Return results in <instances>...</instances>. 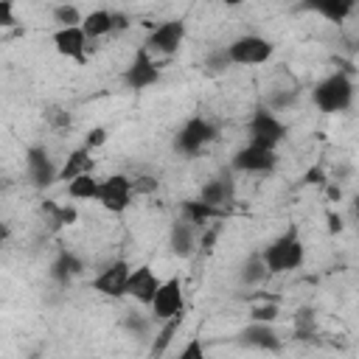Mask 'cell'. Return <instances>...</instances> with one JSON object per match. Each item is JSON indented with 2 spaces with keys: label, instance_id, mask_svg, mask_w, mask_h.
<instances>
[{
  "label": "cell",
  "instance_id": "obj_1",
  "mask_svg": "<svg viewBox=\"0 0 359 359\" xmlns=\"http://www.w3.org/2000/svg\"><path fill=\"white\" fill-rule=\"evenodd\" d=\"M258 252H261V258H264L269 275L294 272V269H300L303 261H306V247H303L300 233H297L294 227H289V230H283L280 236H275V238H272L266 247H261Z\"/></svg>",
  "mask_w": 359,
  "mask_h": 359
},
{
  "label": "cell",
  "instance_id": "obj_2",
  "mask_svg": "<svg viewBox=\"0 0 359 359\" xmlns=\"http://www.w3.org/2000/svg\"><path fill=\"white\" fill-rule=\"evenodd\" d=\"M311 101L320 112L325 115H337V112H345L351 104H353V81L345 70H337V73H328L325 79H320L311 90Z\"/></svg>",
  "mask_w": 359,
  "mask_h": 359
},
{
  "label": "cell",
  "instance_id": "obj_3",
  "mask_svg": "<svg viewBox=\"0 0 359 359\" xmlns=\"http://www.w3.org/2000/svg\"><path fill=\"white\" fill-rule=\"evenodd\" d=\"M219 135V126L213 121H208L205 115H194L188 118L177 135H174V151L182 157H196L208 143H213Z\"/></svg>",
  "mask_w": 359,
  "mask_h": 359
},
{
  "label": "cell",
  "instance_id": "obj_4",
  "mask_svg": "<svg viewBox=\"0 0 359 359\" xmlns=\"http://www.w3.org/2000/svg\"><path fill=\"white\" fill-rule=\"evenodd\" d=\"M247 137H250L247 143L275 151V149L283 143V137H286V123H283L272 109L258 107V109L250 115V121H247Z\"/></svg>",
  "mask_w": 359,
  "mask_h": 359
},
{
  "label": "cell",
  "instance_id": "obj_5",
  "mask_svg": "<svg viewBox=\"0 0 359 359\" xmlns=\"http://www.w3.org/2000/svg\"><path fill=\"white\" fill-rule=\"evenodd\" d=\"M227 53H230V62L233 65H241V67H250V65H264L272 59L275 53V45L261 36V34H241L236 36L230 45H227Z\"/></svg>",
  "mask_w": 359,
  "mask_h": 359
},
{
  "label": "cell",
  "instance_id": "obj_6",
  "mask_svg": "<svg viewBox=\"0 0 359 359\" xmlns=\"http://www.w3.org/2000/svg\"><path fill=\"white\" fill-rule=\"evenodd\" d=\"M182 42H185V22L182 20H165V22H157L149 31L143 48L151 56H165L168 59L182 48Z\"/></svg>",
  "mask_w": 359,
  "mask_h": 359
},
{
  "label": "cell",
  "instance_id": "obj_7",
  "mask_svg": "<svg viewBox=\"0 0 359 359\" xmlns=\"http://www.w3.org/2000/svg\"><path fill=\"white\" fill-rule=\"evenodd\" d=\"M151 317L157 323H168V320H180L185 317V292H182V280L174 275L168 280H163V286L157 289L154 303L149 306Z\"/></svg>",
  "mask_w": 359,
  "mask_h": 359
},
{
  "label": "cell",
  "instance_id": "obj_8",
  "mask_svg": "<svg viewBox=\"0 0 359 359\" xmlns=\"http://www.w3.org/2000/svg\"><path fill=\"white\" fill-rule=\"evenodd\" d=\"M135 199V188H132V180L126 174H109L101 180L98 185V205L109 213H123Z\"/></svg>",
  "mask_w": 359,
  "mask_h": 359
},
{
  "label": "cell",
  "instance_id": "obj_9",
  "mask_svg": "<svg viewBox=\"0 0 359 359\" xmlns=\"http://www.w3.org/2000/svg\"><path fill=\"white\" fill-rule=\"evenodd\" d=\"M129 275H132V264H129L126 258H115V261H109V264L90 280V286H93V292L118 300V297H126Z\"/></svg>",
  "mask_w": 359,
  "mask_h": 359
},
{
  "label": "cell",
  "instance_id": "obj_10",
  "mask_svg": "<svg viewBox=\"0 0 359 359\" xmlns=\"http://www.w3.org/2000/svg\"><path fill=\"white\" fill-rule=\"evenodd\" d=\"M25 177L36 191H45L53 182H59V168H56V163H53V157L45 146H28V151H25Z\"/></svg>",
  "mask_w": 359,
  "mask_h": 359
},
{
  "label": "cell",
  "instance_id": "obj_11",
  "mask_svg": "<svg viewBox=\"0 0 359 359\" xmlns=\"http://www.w3.org/2000/svg\"><path fill=\"white\" fill-rule=\"evenodd\" d=\"M123 84L129 87V90H146V87H154L157 81H160V65H157V59L140 45L137 50H135V56H132V62L126 65V70H123Z\"/></svg>",
  "mask_w": 359,
  "mask_h": 359
},
{
  "label": "cell",
  "instance_id": "obj_12",
  "mask_svg": "<svg viewBox=\"0 0 359 359\" xmlns=\"http://www.w3.org/2000/svg\"><path fill=\"white\" fill-rule=\"evenodd\" d=\"M275 165H278V151L261 149V146H252V143L241 146L233 154V160H230V168L233 171H241V174H266Z\"/></svg>",
  "mask_w": 359,
  "mask_h": 359
},
{
  "label": "cell",
  "instance_id": "obj_13",
  "mask_svg": "<svg viewBox=\"0 0 359 359\" xmlns=\"http://www.w3.org/2000/svg\"><path fill=\"white\" fill-rule=\"evenodd\" d=\"M238 345L252 348V351H266V353H278L283 348V337L278 334L275 323H250L236 334Z\"/></svg>",
  "mask_w": 359,
  "mask_h": 359
},
{
  "label": "cell",
  "instance_id": "obj_14",
  "mask_svg": "<svg viewBox=\"0 0 359 359\" xmlns=\"http://www.w3.org/2000/svg\"><path fill=\"white\" fill-rule=\"evenodd\" d=\"M196 199H202L205 205L219 208V210L230 208V205L236 202V180H233V174H230V171H219L216 177H210V180L199 188V196H196Z\"/></svg>",
  "mask_w": 359,
  "mask_h": 359
},
{
  "label": "cell",
  "instance_id": "obj_15",
  "mask_svg": "<svg viewBox=\"0 0 359 359\" xmlns=\"http://www.w3.org/2000/svg\"><path fill=\"white\" fill-rule=\"evenodd\" d=\"M90 39H87V34H84V28L81 25H76V28H56L53 31V48H56V53L59 56H65V59H70V62H76V65H84L87 62V45Z\"/></svg>",
  "mask_w": 359,
  "mask_h": 359
},
{
  "label": "cell",
  "instance_id": "obj_16",
  "mask_svg": "<svg viewBox=\"0 0 359 359\" xmlns=\"http://www.w3.org/2000/svg\"><path fill=\"white\" fill-rule=\"evenodd\" d=\"M163 286V280L154 275L151 264H140L132 269L129 275V286H126V297L137 300L140 306H151L154 297H157V289Z\"/></svg>",
  "mask_w": 359,
  "mask_h": 359
},
{
  "label": "cell",
  "instance_id": "obj_17",
  "mask_svg": "<svg viewBox=\"0 0 359 359\" xmlns=\"http://www.w3.org/2000/svg\"><path fill=\"white\" fill-rule=\"evenodd\" d=\"M84 272V261L73 252V250H59L56 252V258L50 261V266H48V275H50V280L56 283V286H70L79 275Z\"/></svg>",
  "mask_w": 359,
  "mask_h": 359
},
{
  "label": "cell",
  "instance_id": "obj_18",
  "mask_svg": "<svg viewBox=\"0 0 359 359\" xmlns=\"http://www.w3.org/2000/svg\"><path fill=\"white\" fill-rule=\"evenodd\" d=\"M196 230L199 227H194L188 219H174L171 222V230H168V247H171V255H177V258H191L194 252H196Z\"/></svg>",
  "mask_w": 359,
  "mask_h": 359
},
{
  "label": "cell",
  "instance_id": "obj_19",
  "mask_svg": "<svg viewBox=\"0 0 359 359\" xmlns=\"http://www.w3.org/2000/svg\"><path fill=\"white\" fill-rule=\"evenodd\" d=\"M93 168H95V160H93V151L87 149V146H79V149H73L67 157H65V163H62V168H59V182H73V180H79V177H84V174H93Z\"/></svg>",
  "mask_w": 359,
  "mask_h": 359
},
{
  "label": "cell",
  "instance_id": "obj_20",
  "mask_svg": "<svg viewBox=\"0 0 359 359\" xmlns=\"http://www.w3.org/2000/svg\"><path fill=\"white\" fill-rule=\"evenodd\" d=\"M292 339H297V342H314L317 339V311H314V306H300L292 314Z\"/></svg>",
  "mask_w": 359,
  "mask_h": 359
},
{
  "label": "cell",
  "instance_id": "obj_21",
  "mask_svg": "<svg viewBox=\"0 0 359 359\" xmlns=\"http://www.w3.org/2000/svg\"><path fill=\"white\" fill-rule=\"evenodd\" d=\"M306 8L325 17L328 22H345L353 14L356 6L351 0H314V3H306Z\"/></svg>",
  "mask_w": 359,
  "mask_h": 359
},
{
  "label": "cell",
  "instance_id": "obj_22",
  "mask_svg": "<svg viewBox=\"0 0 359 359\" xmlns=\"http://www.w3.org/2000/svg\"><path fill=\"white\" fill-rule=\"evenodd\" d=\"M39 210H42L48 227H53V230L70 227V224H76V219H79V210H76L73 205H59V202H53V199H45Z\"/></svg>",
  "mask_w": 359,
  "mask_h": 359
},
{
  "label": "cell",
  "instance_id": "obj_23",
  "mask_svg": "<svg viewBox=\"0 0 359 359\" xmlns=\"http://www.w3.org/2000/svg\"><path fill=\"white\" fill-rule=\"evenodd\" d=\"M219 216H224V210L210 208V205H205L202 199H185V202H182V219H188L194 227H202V230H205V224H208L210 219H219Z\"/></svg>",
  "mask_w": 359,
  "mask_h": 359
},
{
  "label": "cell",
  "instance_id": "obj_24",
  "mask_svg": "<svg viewBox=\"0 0 359 359\" xmlns=\"http://www.w3.org/2000/svg\"><path fill=\"white\" fill-rule=\"evenodd\" d=\"M87 39H101V36H109L112 34V11L109 8H95L90 14H84V22H81Z\"/></svg>",
  "mask_w": 359,
  "mask_h": 359
},
{
  "label": "cell",
  "instance_id": "obj_25",
  "mask_svg": "<svg viewBox=\"0 0 359 359\" xmlns=\"http://www.w3.org/2000/svg\"><path fill=\"white\" fill-rule=\"evenodd\" d=\"M266 278H269V269H266L261 252L247 255V261L238 266V283H241V286H258V283H264Z\"/></svg>",
  "mask_w": 359,
  "mask_h": 359
},
{
  "label": "cell",
  "instance_id": "obj_26",
  "mask_svg": "<svg viewBox=\"0 0 359 359\" xmlns=\"http://www.w3.org/2000/svg\"><path fill=\"white\" fill-rule=\"evenodd\" d=\"M180 325H182V317L180 320H168V323H163V328L151 337V345H149V359H160L168 348H171V342H174V337H177V331H180Z\"/></svg>",
  "mask_w": 359,
  "mask_h": 359
},
{
  "label": "cell",
  "instance_id": "obj_27",
  "mask_svg": "<svg viewBox=\"0 0 359 359\" xmlns=\"http://www.w3.org/2000/svg\"><path fill=\"white\" fill-rule=\"evenodd\" d=\"M151 325H154V317H146L140 311H126L123 320H121V328L135 339H149L151 337Z\"/></svg>",
  "mask_w": 359,
  "mask_h": 359
},
{
  "label": "cell",
  "instance_id": "obj_28",
  "mask_svg": "<svg viewBox=\"0 0 359 359\" xmlns=\"http://www.w3.org/2000/svg\"><path fill=\"white\" fill-rule=\"evenodd\" d=\"M98 185H101L98 177L84 174V177L67 182L65 188H67V196H70V199H87V202H95V199H98Z\"/></svg>",
  "mask_w": 359,
  "mask_h": 359
},
{
  "label": "cell",
  "instance_id": "obj_29",
  "mask_svg": "<svg viewBox=\"0 0 359 359\" xmlns=\"http://www.w3.org/2000/svg\"><path fill=\"white\" fill-rule=\"evenodd\" d=\"M202 67H205V73H210V76H222V73H227V70L233 67L230 53H227V45L210 48V50L205 53V59H202Z\"/></svg>",
  "mask_w": 359,
  "mask_h": 359
},
{
  "label": "cell",
  "instance_id": "obj_30",
  "mask_svg": "<svg viewBox=\"0 0 359 359\" xmlns=\"http://www.w3.org/2000/svg\"><path fill=\"white\" fill-rule=\"evenodd\" d=\"M53 22H59V28H76V25L84 22V17H81L79 6H73V3H59V6H53Z\"/></svg>",
  "mask_w": 359,
  "mask_h": 359
},
{
  "label": "cell",
  "instance_id": "obj_31",
  "mask_svg": "<svg viewBox=\"0 0 359 359\" xmlns=\"http://www.w3.org/2000/svg\"><path fill=\"white\" fill-rule=\"evenodd\" d=\"M280 314L278 300H266V303H255L250 309V323H275Z\"/></svg>",
  "mask_w": 359,
  "mask_h": 359
},
{
  "label": "cell",
  "instance_id": "obj_32",
  "mask_svg": "<svg viewBox=\"0 0 359 359\" xmlns=\"http://www.w3.org/2000/svg\"><path fill=\"white\" fill-rule=\"evenodd\" d=\"M177 359H208V351H205L202 337H191V339L182 345V351H180Z\"/></svg>",
  "mask_w": 359,
  "mask_h": 359
},
{
  "label": "cell",
  "instance_id": "obj_33",
  "mask_svg": "<svg viewBox=\"0 0 359 359\" xmlns=\"http://www.w3.org/2000/svg\"><path fill=\"white\" fill-rule=\"evenodd\" d=\"M294 101H297V93H294V90H286V93H272V95L266 98V109H272V112H280V109L292 107Z\"/></svg>",
  "mask_w": 359,
  "mask_h": 359
},
{
  "label": "cell",
  "instance_id": "obj_34",
  "mask_svg": "<svg viewBox=\"0 0 359 359\" xmlns=\"http://www.w3.org/2000/svg\"><path fill=\"white\" fill-rule=\"evenodd\" d=\"M45 121H48L53 129H70V112L62 109V107H48V109H45Z\"/></svg>",
  "mask_w": 359,
  "mask_h": 359
},
{
  "label": "cell",
  "instance_id": "obj_35",
  "mask_svg": "<svg viewBox=\"0 0 359 359\" xmlns=\"http://www.w3.org/2000/svg\"><path fill=\"white\" fill-rule=\"evenodd\" d=\"M104 143H107V129H104V126H93V129L84 135V143H81V146H87L90 151H95V149L104 146Z\"/></svg>",
  "mask_w": 359,
  "mask_h": 359
},
{
  "label": "cell",
  "instance_id": "obj_36",
  "mask_svg": "<svg viewBox=\"0 0 359 359\" xmlns=\"http://www.w3.org/2000/svg\"><path fill=\"white\" fill-rule=\"evenodd\" d=\"M17 17H14V3L11 0H0V28H14Z\"/></svg>",
  "mask_w": 359,
  "mask_h": 359
},
{
  "label": "cell",
  "instance_id": "obj_37",
  "mask_svg": "<svg viewBox=\"0 0 359 359\" xmlns=\"http://www.w3.org/2000/svg\"><path fill=\"white\" fill-rule=\"evenodd\" d=\"M132 188H135V196L137 194H151V191H157V180L154 177H135Z\"/></svg>",
  "mask_w": 359,
  "mask_h": 359
},
{
  "label": "cell",
  "instance_id": "obj_38",
  "mask_svg": "<svg viewBox=\"0 0 359 359\" xmlns=\"http://www.w3.org/2000/svg\"><path fill=\"white\" fill-rule=\"evenodd\" d=\"M126 28H129V14L112 8V36H115V34H123Z\"/></svg>",
  "mask_w": 359,
  "mask_h": 359
},
{
  "label": "cell",
  "instance_id": "obj_39",
  "mask_svg": "<svg viewBox=\"0 0 359 359\" xmlns=\"http://www.w3.org/2000/svg\"><path fill=\"white\" fill-rule=\"evenodd\" d=\"M306 182H323V171L320 168H309L306 171Z\"/></svg>",
  "mask_w": 359,
  "mask_h": 359
},
{
  "label": "cell",
  "instance_id": "obj_40",
  "mask_svg": "<svg viewBox=\"0 0 359 359\" xmlns=\"http://www.w3.org/2000/svg\"><path fill=\"white\" fill-rule=\"evenodd\" d=\"M328 222H331V227H328L331 233H339V230H342V219H339V216H334V213H328Z\"/></svg>",
  "mask_w": 359,
  "mask_h": 359
},
{
  "label": "cell",
  "instance_id": "obj_41",
  "mask_svg": "<svg viewBox=\"0 0 359 359\" xmlns=\"http://www.w3.org/2000/svg\"><path fill=\"white\" fill-rule=\"evenodd\" d=\"M351 216H353V219H359V194L351 199Z\"/></svg>",
  "mask_w": 359,
  "mask_h": 359
}]
</instances>
